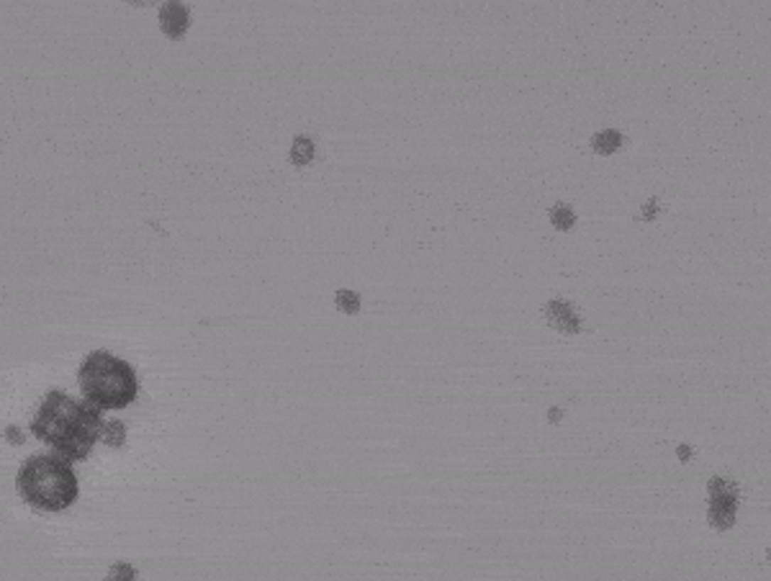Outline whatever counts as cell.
Masks as SVG:
<instances>
[{
  "instance_id": "cell-15",
  "label": "cell",
  "mask_w": 771,
  "mask_h": 581,
  "mask_svg": "<svg viewBox=\"0 0 771 581\" xmlns=\"http://www.w3.org/2000/svg\"><path fill=\"white\" fill-rule=\"evenodd\" d=\"M561 419V409H550V422H558Z\"/></svg>"
},
{
  "instance_id": "cell-10",
  "label": "cell",
  "mask_w": 771,
  "mask_h": 581,
  "mask_svg": "<svg viewBox=\"0 0 771 581\" xmlns=\"http://www.w3.org/2000/svg\"><path fill=\"white\" fill-rule=\"evenodd\" d=\"M550 222L556 224L558 229H571L573 224H576V214L571 211V206H566V203H556L553 209H550Z\"/></svg>"
},
{
  "instance_id": "cell-4",
  "label": "cell",
  "mask_w": 771,
  "mask_h": 581,
  "mask_svg": "<svg viewBox=\"0 0 771 581\" xmlns=\"http://www.w3.org/2000/svg\"><path fill=\"white\" fill-rule=\"evenodd\" d=\"M707 492H710V512H707L710 525L715 527V530H728V527H733V522H735L738 499H740L738 487L725 479H712Z\"/></svg>"
},
{
  "instance_id": "cell-5",
  "label": "cell",
  "mask_w": 771,
  "mask_h": 581,
  "mask_svg": "<svg viewBox=\"0 0 771 581\" xmlns=\"http://www.w3.org/2000/svg\"><path fill=\"white\" fill-rule=\"evenodd\" d=\"M160 26L170 39H180L190 26V11L183 3H165L160 8Z\"/></svg>"
},
{
  "instance_id": "cell-13",
  "label": "cell",
  "mask_w": 771,
  "mask_h": 581,
  "mask_svg": "<svg viewBox=\"0 0 771 581\" xmlns=\"http://www.w3.org/2000/svg\"><path fill=\"white\" fill-rule=\"evenodd\" d=\"M6 438H8V442H11V445H21V442H23V433H21L16 425L6 427Z\"/></svg>"
},
{
  "instance_id": "cell-1",
  "label": "cell",
  "mask_w": 771,
  "mask_h": 581,
  "mask_svg": "<svg viewBox=\"0 0 771 581\" xmlns=\"http://www.w3.org/2000/svg\"><path fill=\"white\" fill-rule=\"evenodd\" d=\"M31 433L65 460H85L103 433L101 409L65 391H49L31 419Z\"/></svg>"
},
{
  "instance_id": "cell-11",
  "label": "cell",
  "mask_w": 771,
  "mask_h": 581,
  "mask_svg": "<svg viewBox=\"0 0 771 581\" xmlns=\"http://www.w3.org/2000/svg\"><path fill=\"white\" fill-rule=\"evenodd\" d=\"M136 579V568L126 561H116L114 566L108 568V574L103 581H134Z\"/></svg>"
},
{
  "instance_id": "cell-12",
  "label": "cell",
  "mask_w": 771,
  "mask_h": 581,
  "mask_svg": "<svg viewBox=\"0 0 771 581\" xmlns=\"http://www.w3.org/2000/svg\"><path fill=\"white\" fill-rule=\"evenodd\" d=\"M337 309H343L345 314H357L360 309V296L352 293V290H337Z\"/></svg>"
},
{
  "instance_id": "cell-3",
  "label": "cell",
  "mask_w": 771,
  "mask_h": 581,
  "mask_svg": "<svg viewBox=\"0 0 771 581\" xmlns=\"http://www.w3.org/2000/svg\"><path fill=\"white\" fill-rule=\"evenodd\" d=\"M77 384L87 404L98 409H124L136 399L139 381L134 368L119 355L95 350L82 360L77 371Z\"/></svg>"
},
{
  "instance_id": "cell-2",
  "label": "cell",
  "mask_w": 771,
  "mask_h": 581,
  "mask_svg": "<svg viewBox=\"0 0 771 581\" xmlns=\"http://www.w3.org/2000/svg\"><path fill=\"white\" fill-rule=\"evenodd\" d=\"M21 499L41 512H62L75 504L80 484L62 455H28L16 476Z\"/></svg>"
},
{
  "instance_id": "cell-7",
  "label": "cell",
  "mask_w": 771,
  "mask_h": 581,
  "mask_svg": "<svg viewBox=\"0 0 771 581\" xmlns=\"http://www.w3.org/2000/svg\"><path fill=\"white\" fill-rule=\"evenodd\" d=\"M620 144H622V136L617 134L615 129H604V131L594 134V139H591V147L597 149L599 155H612V152L620 149Z\"/></svg>"
},
{
  "instance_id": "cell-6",
  "label": "cell",
  "mask_w": 771,
  "mask_h": 581,
  "mask_svg": "<svg viewBox=\"0 0 771 581\" xmlns=\"http://www.w3.org/2000/svg\"><path fill=\"white\" fill-rule=\"evenodd\" d=\"M543 314H545V319H548V325L553 327V330L564 332V335H576V332L581 330V322H578L576 311L571 309L566 301H550V304H545Z\"/></svg>"
},
{
  "instance_id": "cell-9",
  "label": "cell",
  "mask_w": 771,
  "mask_h": 581,
  "mask_svg": "<svg viewBox=\"0 0 771 581\" xmlns=\"http://www.w3.org/2000/svg\"><path fill=\"white\" fill-rule=\"evenodd\" d=\"M101 438L108 447H121L124 445V440H126V427H124V422H119V419H116V422H106Z\"/></svg>"
},
{
  "instance_id": "cell-14",
  "label": "cell",
  "mask_w": 771,
  "mask_h": 581,
  "mask_svg": "<svg viewBox=\"0 0 771 581\" xmlns=\"http://www.w3.org/2000/svg\"><path fill=\"white\" fill-rule=\"evenodd\" d=\"M679 455H681V460H689L691 450H689V447H686V445H681V447H679Z\"/></svg>"
},
{
  "instance_id": "cell-8",
  "label": "cell",
  "mask_w": 771,
  "mask_h": 581,
  "mask_svg": "<svg viewBox=\"0 0 771 581\" xmlns=\"http://www.w3.org/2000/svg\"><path fill=\"white\" fill-rule=\"evenodd\" d=\"M311 160H314V142H311L308 136H296L293 147H291V163L303 168V165H308Z\"/></svg>"
}]
</instances>
